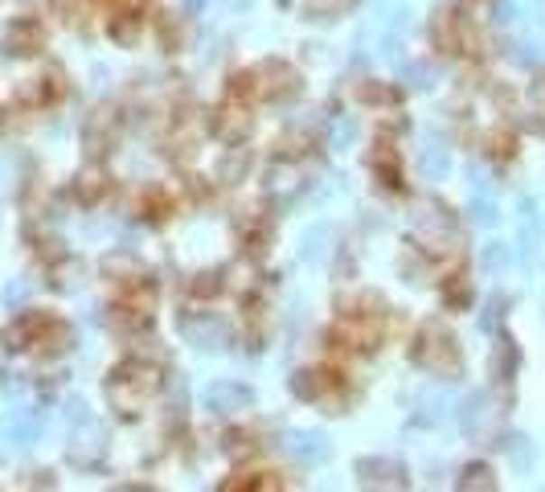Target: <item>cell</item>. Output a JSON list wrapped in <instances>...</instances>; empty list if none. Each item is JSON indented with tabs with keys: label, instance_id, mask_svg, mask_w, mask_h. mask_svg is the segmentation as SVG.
I'll list each match as a JSON object with an SVG mask.
<instances>
[{
	"label": "cell",
	"instance_id": "1",
	"mask_svg": "<svg viewBox=\"0 0 545 492\" xmlns=\"http://www.w3.org/2000/svg\"><path fill=\"white\" fill-rule=\"evenodd\" d=\"M152 390H156V369L143 366V361H124V366L107 377L111 406H115V411H124L127 419H135V414L148 406Z\"/></svg>",
	"mask_w": 545,
	"mask_h": 492
},
{
	"label": "cell",
	"instance_id": "2",
	"mask_svg": "<svg viewBox=\"0 0 545 492\" xmlns=\"http://www.w3.org/2000/svg\"><path fill=\"white\" fill-rule=\"evenodd\" d=\"M414 361H419L422 369H430V374H439V377H456L459 369H464L456 337H451L443 324H422L419 340H414Z\"/></svg>",
	"mask_w": 545,
	"mask_h": 492
},
{
	"label": "cell",
	"instance_id": "3",
	"mask_svg": "<svg viewBox=\"0 0 545 492\" xmlns=\"http://www.w3.org/2000/svg\"><path fill=\"white\" fill-rule=\"evenodd\" d=\"M180 337H185L193 349L214 353V349H226V345H230V324L214 312H189V316H180Z\"/></svg>",
	"mask_w": 545,
	"mask_h": 492
},
{
	"label": "cell",
	"instance_id": "4",
	"mask_svg": "<svg viewBox=\"0 0 545 492\" xmlns=\"http://www.w3.org/2000/svg\"><path fill=\"white\" fill-rule=\"evenodd\" d=\"M357 480L365 492H406L411 480H406V468L398 460L385 456H365L357 460Z\"/></svg>",
	"mask_w": 545,
	"mask_h": 492
},
{
	"label": "cell",
	"instance_id": "5",
	"mask_svg": "<svg viewBox=\"0 0 545 492\" xmlns=\"http://www.w3.org/2000/svg\"><path fill=\"white\" fill-rule=\"evenodd\" d=\"M107 456V431L98 427L95 419H82L70 435V460L79 468H98Z\"/></svg>",
	"mask_w": 545,
	"mask_h": 492
},
{
	"label": "cell",
	"instance_id": "6",
	"mask_svg": "<svg viewBox=\"0 0 545 492\" xmlns=\"http://www.w3.org/2000/svg\"><path fill=\"white\" fill-rule=\"evenodd\" d=\"M283 451L295 460V464H304V468H316V464H324V460L332 456L328 439H324L320 431H287Z\"/></svg>",
	"mask_w": 545,
	"mask_h": 492
},
{
	"label": "cell",
	"instance_id": "7",
	"mask_svg": "<svg viewBox=\"0 0 545 492\" xmlns=\"http://www.w3.org/2000/svg\"><path fill=\"white\" fill-rule=\"evenodd\" d=\"M251 406V390L242 382H214L206 390V411L214 414H238Z\"/></svg>",
	"mask_w": 545,
	"mask_h": 492
},
{
	"label": "cell",
	"instance_id": "8",
	"mask_svg": "<svg viewBox=\"0 0 545 492\" xmlns=\"http://www.w3.org/2000/svg\"><path fill=\"white\" fill-rule=\"evenodd\" d=\"M42 42H45V33H42V25H37L33 17L13 21L9 33H5V50H9V54H37Z\"/></svg>",
	"mask_w": 545,
	"mask_h": 492
},
{
	"label": "cell",
	"instance_id": "9",
	"mask_svg": "<svg viewBox=\"0 0 545 492\" xmlns=\"http://www.w3.org/2000/svg\"><path fill=\"white\" fill-rule=\"evenodd\" d=\"M37 435H42V414L17 411L5 419V439H9L13 448H29V443H37Z\"/></svg>",
	"mask_w": 545,
	"mask_h": 492
},
{
	"label": "cell",
	"instance_id": "10",
	"mask_svg": "<svg viewBox=\"0 0 545 492\" xmlns=\"http://www.w3.org/2000/svg\"><path fill=\"white\" fill-rule=\"evenodd\" d=\"M459 492H496V476H492L488 464H472L459 480Z\"/></svg>",
	"mask_w": 545,
	"mask_h": 492
},
{
	"label": "cell",
	"instance_id": "11",
	"mask_svg": "<svg viewBox=\"0 0 545 492\" xmlns=\"http://www.w3.org/2000/svg\"><path fill=\"white\" fill-rule=\"evenodd\" d=\"M419 164H422V172H427L430 181L448 177V148H439V144H427V148L419 153Z\"/></svg>",
	"mask_w": 545,
	"mask_h": 492
},
{
	"label": "cell",
	"instance_id": "12",
	"mask_svg": "<svg viewBox=\"0 0 545 492\" xmlns=\"http://www.w3.org/2000/svg\"><path fill=\"white\" fill-rule=\"evenodd\" d=\"M509 460L517 464V472H529V468H533V448H529L525 435H513L509 439Z\"/></svg>",
	"mask_w": 545,
	"mask_h": 492
},
{
	"label": "cell",
	"instance_id": "13",
	"mask_svg": "<svg viewBox=\"0 0 545 492\" xmlns=\"http://www.w3.org/2000/svg\"><path fill=\"white\" fill-rule=\"evenodd\" d=\"M484 411H488V403H484L480 394L467 398V406H464V431H467V435H476V431L484 427Z\"/></svg>",
	"mask_w": 545,
	"mask_h": 492
},
{
	"label": "cell",
	"instance_id": "14",
	"mask_svg": "<svg viewBox=\"0 0 545 492\" xmlns=\"http://www.w3.org/2000/svg\"><path fill=\"white\" fill-rule=\"evenodd\" d=\"M111 37H115V42H124V45H132L135 37H140V17H135V13H124V17L111 25Z\"/></svg>",
	"mask_w": 545,
	"mask_h": 492
},
{
	"label": "cell",
	"instance_id": "15",
	"mask_svg": "<svg viewBox=\"0 0 545 492\" xmlns=\"http://www.w3.org/2000/svg\"><path fill=\"white\" fill-rule=\"evenodd\" d=\"M349 5L353 0H308V13H312V17H340Z\"/></svg>",
	"mask_w": 545,
	"mask_h": 492
},
{
	"label": "cell",
	"instance_id": "16",
	"mask_svg": "<svg viewBox=\"0 0 545 492\" xmlns=\"http://www.w3.org/2000/svg\"><path fill=\"white\" fill-rule=\"evenodd\" d=\"M230 492H279V484L271 476H242Z\"/></svg>",
	"mask_w": 545,
	"mask_h": 492
},
{
	"label": "cell",
	"instance_id": "17",
	"mask_svg": "<svg viewBox=\"0 0 545 492\" xmlns=\"http://www.w3.org/2000/svg\"><path fill=\"white\" fill-rule=\"evenodd\" d=\"M320 377L324 374H295V394L300 398H320V390H324Z\"/></svg>",
	"mask_w": 545,
	"mask_h": 492
},
{
	"label": "cell",
	"instance_id": "18",
	"mask_svg": "<svg viewBox=\"0 0 545 492\" xmlns=\"http://www.w3.org/2000/svg\"><path fill=\"white\" fill-rule=\"evenodd\" d=\"M353 135H357V124H353V119H337V124H332V144H337V148H345Z\"/></svg>",
	"mask_w": 545,
	"mask_h": 492
},
{
	"label": "cell",
	"instance_id": "19",
	"mask_svg": "<svg viewBox=\"0 0 545 492\" xmlns=\"http://www.w3.org/2000/svg\"><path fill=\"white\" fill-rule=\"evenodd\" d=\"M472 218H476L480 226H496V222H501V214H496V206H492V201H476V206H472Z\"/></svg>",
	"mask_w": 545,
	"mask_h": 492
},
{
	"label": "cell",
	"instance_id": "20",
	"mask_svg": "<svg viewBox=\"0 0 545 492\" xmlns=\"http://www.w3.org/2000/svg\"><path fill=\"white\" fill-rule=\"evenodd\" d=\"M504 263H509V246H501V242H492L488 251H484V267H504Z\"/></svg>",
	"mask_w": 545,
	"mask_h": 492
},
{
	"label": "cell",
	"instance_id": "21",
	"mask_svg": "<svg viewBox=\"0 0 545 492\" xmlns=\"http://www.w3.org/2000/svg\"><path fill=\"white\" fill-rule=\"evenodd\" d=\"M406 79H411V87H430V79H435V74H430V66H411V70H406Z\"/></svg>",
	"mask_w": 545,
	"mask_h": 492
},
{
	"label": "cell",
	"instance_id": "22",
	"mask_svg": "<svg viewBox=\"0 0 545 492\" xmlns=\"http://www.w3.org/2000/svg\"><path fill=\"white\" fill-rule=\"evenodd\" d=\"M517 5H509V0H504V5H501V21H504V25H509V21H517Z\"/></svg>",
	"mask_w": 545,
	"mask_h": 492
},
{
	"label": "cell",
	"instance_id": "23",
	"mask_svg": "<svg viewBox=\"0 0 545 492\" xmlns=\"http://www.w3.org/2000/svg\"><path fill=\"white\" fill-rule=\"evenodd\" d=\"M533 103H537V107H545V82H537V87H533Z\"/></svg>",
	"mask_w": 545,
	"mask_h": 492
},
{
	"label": "cell",
	"instance_id": "24",
	"mask_svg": "<svg viewBox=\"0 0 545 492\" xmlns=\"http://www.w3.org/2000/svg\"><path fill=\"white\" fill-rule=\"evenodd\" d=\"M115 492H152V488H135V484H127V488H115Z\"/></svg>",
	"mask_w": 545,
	"mask_h": 492
}]
</instances>
